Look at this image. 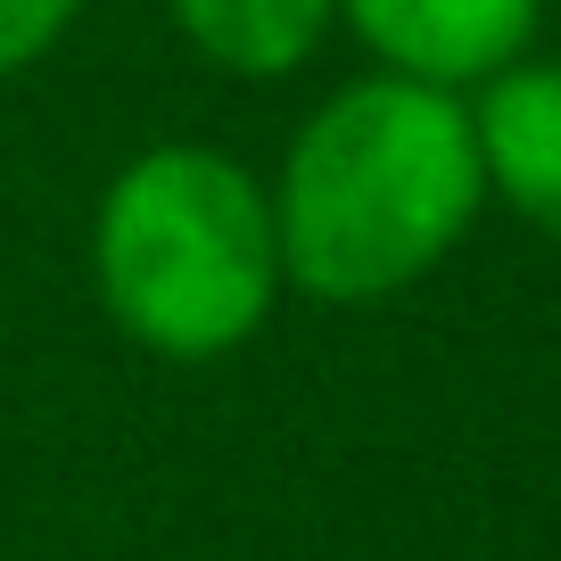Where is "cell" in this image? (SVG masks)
I'll return each mask as SVG.
<instances>
[{"instance_id": "6da1fadb", "label": "cell", "mask_w": 561, "mask_h": 561, "mask_svg": "<svg viewBox=\"0 0 561 561\" xmlns=\"http://www.w3.org/2000/svg\"><path fill=\"white\" fill-rule=\"evenodd\" d=\"M479 198V133L471 107L446 100V83H347L280 165V273L331 306L388 298L471 231Z\"/></svg>"}, {"instance_id": "7a4b0ae2", "label": "cell", "mask_w": 561, "mask_h": 561, "mask_svg": "<svg viewBox=\"0 0 561 561\" xmlns=\"http://www.w3.org/2000/svg\"><path fill=\"white\" fill-rule=\"evenodd\" d=\"M280 240L264 191L215 149H149L100 207V289L140 347L207 364L273 314Z\"/></svg>"}, {"instance_id": "3957f363", "label": "cell", "mask_w": 561, "mask_h": 561, "mask_svg": "<svg viewBox=\"0 0 561 561\" xmlns=\"http://www.w3.org/2000/svg\"><path fill=\"white\" fill-rule=\"evenodd\" d=\"M347 18L413 83H471L512 67L537 34V0H347Z\"/></svg>"}, {"instance_id": "277c9868", "label": "cell", "mask_w": 561, "mask_h": 561, "mask_svg": "<svg viewBox=\"0 0 561 561\" xmlns=\"http://www.w3.org/2000/svg\"><path fill=\"white\" fill-rule=\"evenodd\" d=\"M471 133L488 182L545 240H561V67H495Z\"/></svg>"}, {"instance_id": "5b68a950", "label": "cell", "mask_w": 561, "mask_h": 561, "mask_svg": "<svg viewBox=\"0 0 561 561\" xmlns=\"http://www.w3.org/2000/svg\"><path fill=\"white\" fill-rule=\"evenodd\" d=\"M182 34L231 75H289L314 34L331 25V0H174Z\"/></svg>"}, {"instance_id": "8992f818", "label": "cell", "mask_w": 561, "mask_h": 561, "mask_svg": "<svg viewBox=\"0 0 561 561\" xmlns=\"http://www.w3.org/2000/svg\"><path fill=\"white\" fill-rule=\"evenodd\" d=\"M67 18H75V0H0V75L42 58L67 34Z\"/></svg>"}]
</instances>
